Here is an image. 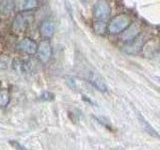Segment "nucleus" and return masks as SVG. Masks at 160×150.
I'll return each mask as SVG.
<instances>
[{"instance_id":"obj_9","label":"nucleus","mask_w":160,"mask_h":150,"mask_svg":"<svg viewBox=\"0 0 160 150\" xmlns=\"http://www.w3.org/2000/svg\"><path fill=\"white\" fill-rule=\"evenodd\" d=\"M28 24H29L28 17L25 16L24 14H19L15 17L13 21V28L14 30H16V31L22 32L27 28Z\"/></svg>"},{"instance_id":"obj_4","label":"nucleus","mask_w":160,"mask_h":150,"mask_svg":"<svg viewBox=\"0 0 160 150\" xmlns=\"http://www.w3.org/2000/svg\"><path fill=\"white\" fill-rule=\"evenodd\" d=\"M51 54H52L51 44H50V42L47 39L42 40V41L38 44V48H37V52H36L38 59L41 62L45 63L50 59Z\"/></svg>"},{"instance_id":"obj_12","label":"nucleus","mask_w":160,"mask_h":150,"mask_svg":"<svg viewBox=\"0 0 160 150\" xmlns=\"http://www.w3.org/2000/svg\"><path fill=\"white\" fill-rule=\"evenodd\" d=\"M132 43L131 44H129L128 45V46H127V52H136L137 51V50H139L140 49V47H141L142 46V45H143V41H142V39H140L139 40V42H138V40H132V41H131Z\"/></svg>"},{"instance_id":"obj_3","label":"nucleus","mask_w":160,"mask_h":150,"mask_svg":"<svg viewBox=\"0 0 160 150\" xmlns=\"http://www.w3.org/2000/svg\"><path fill=\"white\" fill-rule=\"evenodd\" d=\"M38 44L34 40L28 37H24L21 40H19L17 43V49L24 54L27 55H34L37 52Z\"/></svg>"},{"instance_id":"obj_5","label":"nucleus","mask_w":160,"mask_h":150,"mask_svg":"<svg viewBox=\"0 0 160 150\" xmlns=\"http://www.w3.org/2000/svg\"><path fill=\"white\" fill-rule=\"evenodd\" d=\"M14 7L21 12H27L38 6L37 0H14Z\"/></svg>"},{"instance_id":"obj_11","label":"nucleus","mask_w":160,"mask_h":150,"mask_svg":"<svg viewBox=\"0 0 160 150\" xmlns=\"http://www.w3.org/2000/svg\"><path fill=\"white\" fill-rule=\"evenodd\" d=\"M10 100V94L8 92L7 89H0V106H6V105L9 103Z\"/></svg>"},{"instance_id":"obj_10","label":"nucleus","mask_w":160,"mask_h":150,"mask_svg":"<svg viewBox=\"0 0 160 150\" xmlns=\"http://www.w3.org/2000/svg\"><path fill=\"white\" fill-rule=\"evenodd\" d=\"M138 118H139V122L140 124H141V126L143 127V129L146 131L149 135H151L152 137H156V138H160V135L158 134V132L155 130L151 125H150L146 120H145V118L142 116L141 114H138Z\"/></svg>"},{"instance_id":"obj_6","label":"nucleus","mask_w":160,"mask_h":150,"mask_svg":"<svg viewBox=\"0 0 160 150\" xmlns=\"http://www.w3.org/2000/svg\"><path fill=\"white\" fill-rule=\"evenodd\" d=\"M40 35L44 38V39H49L53 36V34L55 32V25L51 21V20H45L40 25Z\"/></svg>"},{"instance_id":"obj_13","label":"nucleus","mask_w":160,"mask_h":150,"mask_svg":"<svg viewBox=\"0 0 160 150\" xmlns=\"http://www.w3.org/2000/svg\"><path fill=\"white\" fill-rule=\"evenodd\" d=\"M94 31L97 34H103L106 31V25H105L104 21H96L94 23Z\"/></svg>"},{"instance_id":"obj_7","label":"nucleus","mask_w":160,"mask_h":150,"mask_svg":"<svg viewBox=\"0 0 160 150\" xmlns=\"http://www.w3.org/2000/svg\"><path fill=\"white\" fill-rule=\"evenodd\" d=\"M139 31H140V28L137 24L129 25V27H127L123 31L121 35V39L123 41H132V40H134L138 36Z\"/></svg>"},{"instance_id":"obj_8","label":"nucleus","mask_w":160,"mask_h":150,"mask_svg":"<svg viewBox=\"0 0 160 150\" xmlns=\"http://www.w3.org/2000/svg\"><path fill=\"white\" fill-rule=\"evenodd\" d=\"M88 79H89L88 81L91 83L97 90H99V91L105 92L107 90V86H106V84H105L104 80L100 77L99 75L95 74V73H90Z\"/></svg>"},{"instance_id":"obj_1","label":"nucleus","mask_w":160,"mask_h":150,"mask_svg":"<svg viewBox=\"0 0 160 150\" xmlns=\"http://www.w3.org/2000/svg\"><path fill=\"white\" fill-rule=\"evenodd\" d=\"M130 25V19L127 15L121 14L114 17L108 25V31L111 34H118L123 32Z\"/></svg>"},{"instance_id":"obj_2","label":"nucleus","mask_w":160,"mask_h":150,"mask_svg":"<svg viewBox=\"0 0 160 150\" xmlns=\"http://www.w3.org/2000/svg\"><path fill=\"white\" fill-rule=\"evenodd\" d=\"M111 13V8L105 0H98L93 6V16L96 21H105Z\"/></svg>"},{"instance_id":"obj_14","label":"nucleus","mask_w":160,"mask_h":150,"mask_svg":"<svg viewBox=\"0 0 160 150\" xmlns=\"http://www.w3.org/2000/svg\"><path fill=\"white\" fill-rule=\"evenodd\" d=\"M40 98H41L42 100H45V101H49V100H52L54 98V95L50 92H45L41 95V97Z\"/></svg>"}]
</instances>
